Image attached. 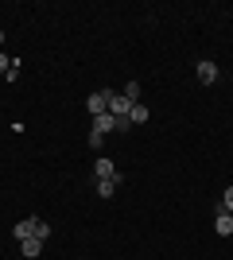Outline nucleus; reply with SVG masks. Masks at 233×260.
<instances>
[{"label": "nucleus", "instance_id": "nucleus-1", "mask_svg": "<svg viewBox=\"0 0 233 260\" xmlns=\"http://www.w3.org/2000/svg\"><path fill=\"white\" fill-rule=\"evenodd\" d=\"M86 113H89V117H101V113H109V89H97V93H89V98H86Z\"/></svg>", "mask_w": 233, "mask_h": 260}, {"label": "nucleus", "instance_id": "nucleus-2", "mask_svg": "<svg viewBox=\"0 0 233 260\" xmlns=\"http://www.w3.org/2000/svg\"><path fill=\"white\" fill-rule=\"evenodd\" d=\"M109 113L113 117H128V113H132V101L124 98V93H117V89H109Z\"/></svg>", "mask_w": 233, "mask_h": 260}, {"label": "nucleus", "instance_id": "nucleus-3", "mask_svg": "<svg viewBox=\"0 0 233 260\" xmlns=\"http://www.w3.org/2000/svg\"><path fill=\"white\" fill-rule=\"evenodd\" d=\"M194 74H198V82H202V86H214V82H218V62H210V58H202Z\"/></svg>", "mask_w": 233, "mask_h": 260}, {"label": "nucleus", "instance_id": "nucleus-4", "mask_svg": "<svg viewBox=\"0 0 233 260\" xmlns=\"http://www.w3.org/2000/svg\"><path fill=\"white\" fill-rule=\"evenodd\" d=\"M35 229H39V217H23V221H16V241H27V237H35Z\"/></svg>", "mask_w": 233, "mask_h": 260}, {"label": "nucleus", "instance_id": "nucleus-5", "mask_svg": "<svg viewBox=\"0 0 233 260\" xmlns=\"http://www.w3.org/2000/svg\"><path fill=\"white\" fill-rule=\"evenodd\" d=\"M93 175H97V183H101V179H117L121 171H117V163H113V159H105V155H101V159L93 163Z\"/></svg>", "mask_w": 233, "mask_h": 260}, {"label": "nucleus", "instance_id": "nucleus-6", "mask_svg": "<svg viewBox=\"0 0 233 260\" xmlns=\"http://www.w3.org/2000/svg\"><path fill=\"white\" fill-rule=\"evenodd\" d=\"M93 132H101V136L117 132V117H113V113H101V117H93Z\"/></svg>", "mask_w": 233, "mask_h": 260}, {"label": "nucleus", "instance_id": "nucleus-7", "mask_svg": "<svg viewBox=\"0 0 233 260\" xmlns=\"http://www.w3.org/2000/svg\"><path fill=\"white\" fill-rule=\"evenodd\" d=\"M214 233H218V237H229V233H233V214H222V210H218V217H214Z\"/></svg>", "mask_w": 233, "mask_h": 260}, {"label": "nucleus", "instance_id": "nucleus-8", "mask_svg": "<svg viewBox=\"0 0 233 260\" xmlns=\"http://www.w3.org/2000/svg\"><path fill=\"white\" fill-rule=\"evenodd\" d=\"M121 183H124V175H117V179H101V183H97V198H113Z\"/></svg>", "mask_w": 233, "mask_h": 260}, {"label": "nucleus", "instance_id": "nucleus-9", "mask_svg": "<svg viewBox=\"0 0 233 260\" xmlns=\"http://www.w3.org/2000/svg\"><path fill=\"white\" fill-rule=\"evenodd\" d=\"M20 252H23V256H39V252H43V241H39V237L20 241Z\"/></svg>", "mask_w": 233, "mask_h": 260}, {"label": "nucleus", "instance_id": "nucleus-10", "mask_svg": "<svg viewBox=\"0 0 233 260\" xmlns=\"http://www.w3.org/2000/svg\"><path fill=\"white\" fill-rule=\"evenodd\" d=\"M128 120H132V124H144V120H148V105H132Z\"/></svg>", "mask_w": 233, "mask_h": 260}, {"label": "nucleus", "instance_id": "nucleus-11", "mask_svg": "<svg viewBox=\"0 0 233 260\" xmlns=\"http://www.w3.org/2000/svg\"><path fill=\"white\" fill-rule=\"evenodd\" d=\"M218 210H222V214H233V186H225V194H222V202H218Z\"/></svg>", "mask_w": 233, "mask_h": 260}, {"label": "nucleus", "instance_id": "nucleus-12", "mask_svg": "<svg viewBox=\"0 0 233 260\" xmlns=\"http://www.w3.org/2000/svg\"><path fill=\"white\" fill-rule=\"evenodd\" d=\"M124 98L132 101V105H140V86H136V82H128V86H124Z\"/></svg>", "mask_w": 233, "mask_h": 260}, {"label": "nucleus", "instance_id": "nucleus-13", "mask_svg": "<svg viewBox=\"0 0 233 260\" xmlns=\"http://www.w3.org/2000/svg\"><path fill=\"white\" fill-rule=\"evenodd\" d=\"M101 144H105V136H101V132H89V148H93V152H101Z\"/></svg>", "mask_w": 233, "mask_h": 260}, {"label": "nucleus", "instance_id": "nucleus-14", "mask_svg": "<svg viewBox=\"0 0 233 260\" xmlns=\"http://www.w3.org/2000/svg\"><path fill=\"white\" fill-rule=\"evenodd\" d=\"M35 237H39V241H47V237H51V225H47V221H39V229H35Z\"/></svg>", "mask_w": 233, "mask_h": 260}, {"label": "nucleus", "instance_id": "nucleus-15", "mask_svg": "<svg viewBox=\"0 0 233 260\" xmlns=\"http://www.w3.org/2000/svg\"><path fill=\"white\" fill-rule=\"evenodd\" d=\"M12 62H16V58H8V54H0V74H8V70H12Z\"/></svg>", "mask_w": 233, "mask_h": 260}, {"label": "nucleus", "instance_id": "nucleus-16", "mask_svg": "<svg viewBox=\"0 0 233 260\" xmlns=\"http://www.w3.org/2000/svg\"><path fill=\"white\" fill-rule=\"evenodd\" d=\"M0 43H4V31H0Z\"/></svg>", "mask_w": 233, "mask_h": 260}]
</instances>
